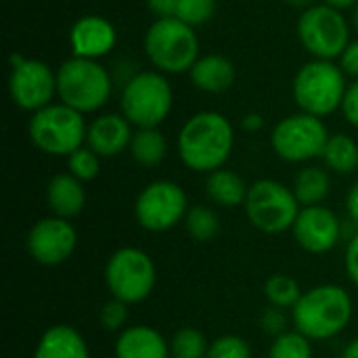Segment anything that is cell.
Masks as SVG:
<instances>
[{"mask_svg": "<svg viewBox=\"0 0 358 358\" xmlns=\"http://www.w3.org/2000/svg\"><path fill=\"white\" fill-rule=\"evenodd\" d=\"M298 38L302 46L321 61L342 57L350 44V27L344 15L329 4H313L298 21Z\"/></svg>", "mask_w": 358, "mask_h": 358, "instance_id": "30bf717a", "label": "cell"}, {"mask_svg": "<svg viewBox=\"0 0 358 358\" xmlns=\"http://www.w3.org/2000/svg\"><path fill=\"white\" fill-rule=\"evenodd\" d=\"M189 212V199L180 185L172 180H155L147 185L134 203L138 224L151 233H164L185 220Z\"/></svg>", "mask_w": 358, "mask_h": 358, "instance_id": "7c38bea8", "label": "cell"}, {"mask_svg": "<svg viewBox=\"0 0 358 358\" xmlns=\"http://www.w3.org/2000/svg\"><path fill=\"white\" fill-rule=\"evenodd\" d=\"M264 296L268 300L271 306L275 308H294L298 304V300L302 298V289L298 285V281L289 275H273L266 283H264Z\"/></svg>", "mask_w": 358, "mask_h": 358, "instance_id": "4316f807", "label": "cell"}, {"mask_svg": "<svg viewBox=\"0 0 358 358\" xmlns=\"http://www.w3.org/2000/svg\"><path fill=\"white\" fill-rule=\"evenodd\" d=\"M340 67H342L344 73L355 76L358 80V40L350 42V44L346 46V50H344L342 57H340Z\"/></svg>", "mask_w": 358, "mask_h": 358, "instance_id": "8d00e7d4", "label": "cell"}, {"mask_svg": "<svg viewBox=\"0 0 358 358\" xmlns=\"http://www.w3.org/2000/svg\"><path fill=\"white\" fill-rule=\"evenodd\" d=\"M88 126L84 113L59 103L36 111L29 120L31 143L48 155H71L84 147Z\"/></svg>", "mask_w": 358, "mask_h": 358, "instance_id": "8992f818", "label": "cell"}, {"mask_svg": "<svg viewBox=\"0 0 358 358\" xmlns=\"http://www.w3.org/2000/svg\"><path fill=\"white\" fill-rule=\"evenodd\" d=\"M130 153L143 168H155L168 153L166 136L157 128H138L130 143Z\"/></svg>", "mask_w": 358, "mask_h": 358, "instance_id": "cb8c5ba5", "label": "cell"}, {"mask_svg": "<svg viewBox=\"0 0 358 358\" xmlns=\"http://www.w3.org/2000/svg\"><path fill=\"white\" fill-rule=\"evenodd\" d=\"M185 227L195 241L208 243L220 233V218L206 206H193L185 216Z\"/></svg>", "mask_w": 358, "mask_h": 358, "instance_id": "484cf974", "label": "cell"}, {"mask_svg": "<svg viewBox=\"0 0 358 358\" xmlns=\"http://www.w3.org/2000/svg\"><path fill=\"white\" fill-rule=\"evenodd\" d=\"M132 136V124L124 115L107 113L88 126L86 143L101 157H113L130 147Z\"/></svg>", "mask_w": 358, "mask_h": 358, "instance_id": "e0dca14e", "label": "cell"}, {"mask_svg": "<svg viewBox=\"0 0 358 358\" xmlns=\"http://www.w3.org/2000/svg\"><path fill=\"white\" fill-rule=\"evenodd\" d=\"M296 331L310 342L340 336L352 321V298L340 285H319L302 294L292 308Z\"/></svg>", "mask_w": 358, "mask_h": 358, "instance_id": "7a4b0ae2", "label": "cell"}, {"mask_svg": "<svg viewBox=\"0 0 358 358\" xmlns=\"http://www.w3.org/2000/svg\"><path fill=\"white\" fill-rule=\"evenodd\" d=\"M346 273L350 277V281L358 287V231L350 237L348 245H346Z\"/></svg>", "mask_w": 358, "mask_h": 358, "instance_id": "d590c367", "label": "cell"}, {"mask_svg": "<svg viewBox=\"0 0 358 358\" xmlns=\"http://www.w3.org/2000/svg\"><path fill=\"white\" fill-rule=\"evenodd\" d=\"M243 210L254 229L268 235H279L294 229V222L302 208L296 199L294 189L264 178L250 187Z\"/></svg>", "mask_w": 358, "mask_h": 358, "instance_id": "ba28073f", "label": "cell"}, {"mask_svg": "<svg viewBox=\"0 0 358 358\" xmlns=\"http://www.w3.org/2000/svg\"><path fill=\"white\" fill-rule=\"evenodd\" d=\"M128 321V304L111 298L103 308H101V325L107 329V331H120L124 329Z\"/></svg>", "mask_w": 358, "mask_h": 358, "instance_id": "d6a6232c", "label": "cell"}, {"mask_svg": "<svg viewBox=\"0 0 358 358\" xmlns=\"http://www.w3.org/2000/svg\"><path fill=\"white\" fill-rule=\"evenodd\" d=\"M342 67L331 61H310L294 78V99L302 113L325 117L342 109L346 94Z\"/></svg>", "mask_w": 358, "mask_h": 358, "instance_id": "5b68a950", "label": "cell"}, {"mask_svg": "<svg viewBox=\"0 0 358 358\" xmlns=\"http://www.w3.org/2000/svg\"><path fill=\"white\" fill-rule=\"evenodd\" d=\"M10 63L8 90L15 105L34 113L52 105L50 101L57 92V73H52V69L38 59L13 55Z\"/></svg>", "mask_w": 358, "mask_h": 358, "instance_id": "4fadbf2b", "label": "cell"}, {"mask_svg": "<svg viewBox=\"0 0 358 358\" xmlns=\"http://www.w3.org/2000/svg\"><path fill=\"white\" fill-rule=\"evenodd\" d=\"M170 346L166 338L147 325L126 327L115 342V358H168Z\"/></svg>", "mask_w": 358, "mask_h": 358, "instance_id": "ac0fdd59", "label": "cell"}, {"mask_svg": "<svg viewBox=\"0 0 358 358\" xmlns=\"http://www.w3.org/2000/svg\"><path fill=\"white\" fill-rule=\"evenodd\" d=\"M216 13V0H178L176 17L187 25H203Z\"/></svg>", "mask_w": 358, "mask_h": 358, "instance_id": "4dcf8cb0", "label": "cell"}, {"mask_svg": "<svg viewBox=\"0 0 358 358\" xmlns=\"http://www.w3.org/2000/svg\"><path fill=\"white\" fill-rule=\"evenodd\" d=\"M283 2L294 6V8H310L315 0H283Z\"/></svg>", "mask_w": 358, "mask_h": 358, "instance_id": "7bdbcfd3", "label": "cell"}, {"mask_svg": "<svg viewBox=\"0 0 358 358\" xmlns=\"http://www.w3.org/2000/svg\"><path fill=\"white\" fill-rule=\"evenodd\" d=\"M292 233L304 252L327 254L342 239V222L334 210L325 206H308L300 210Z\"/></svg>", "mask_w": 358, "mask_h": 358, "instance_id": "9a60e30c", "label": "cell"}, {"mask_svg": "<svg viewBox=\"0 0 358 358\" xmlns=\"http://www.w3.org/2000/svg\"><path fill=\"white\" fill-rule=\"evenodd\" d=\"M331 189V180L329 174L319 168V166H308L302 168L294 180V193L296 199L300 201V206L308 208V206H321Z\"/></svg>", "mask_w": 358, "mask_h": 358, "instance_id": "603a6c76", "label": "cell"}, {"mask_svg": "<svg viewBox=\"0 0 358 358\" xmlns=\"http://www.w3.org/2000/svg\"><path fill=\"white\" fill-rule=\"evenodd\" d=\"M346 212H348L350 220L358 227V180L350 187V191L346 195Z\"/></svg>", "mask_w": 358, "mask_h": 358, "instance_id": "f35d334b", "label": "cell"}, {"mask_svg": "<svg viewBox=\"0 0 358 358\" xmlns=\"http://www.w3.org/2000/svg\"><path fill=\"white\" fill-rule=\"evenodd\" d=\"M235 147L231 122L216 111L195 113L178 132V155L193 172L212 174L220 170Z\"/></svg>", "mask_w": 358, "mask_h": 358, "instance_id": "6da1fadb", "label": "cell"}, {"mask_svg": "<svg viewBox=\"0 0 358 358\" xmlns=\"http://www.w3.org/2000/svg\"><path fill=\"white\" fill-rule=\"evenodd\" d=\"M34 358H90V352L78 329L69 325H52L42 334Z\"/></svg>", "mask_w": 358, "mask_h": 358, "instance_id": "44dd1931", "label": "cell"}, {"mask_svg": "<svg viewBox=\"0 0 358 358\" xmlns=\"http://www.w3.org/2000/svg\"><path fill=\"white\" fill-rule=\"evenodd\" d=\"M285 325H287V319H285V315H283L281 308H275V306L273 308H266L262 313V317H260V327L268 336L279 338L281 334H285Z\"/></svg>", "mask_w": 358, "mask_h": 358, "instance_id": "836d02e7", "label": "cell"}, {"mask_svg": "<svg viewBox=\"0 0 358 358\" xmlns=\"http://www.w3.org/2000/svg\"><path fill=\"white\" fill-rule=\"evenodd\" d=\"M172 111V86L157 71L132 76L122 90V115L136 128H157Z\"/></svg>", "mask_w": 358, "mask_h": 358, "instance_id": "52a82bcc", "label": "cell"}, {"mask_svg": "<svg viewBox=\"0 0 358 358\" xmlns=\"http://www.w3.org/2000/svg\"><path fill=\"white\" fill-rule=\"evenodd\" d=\"M206 191L210 195V199L216 206L222 208H235V206H243L248 199V191L250 187L243 182V178L231 170H216L208 176L206 180Z\"/></svg>", "mask_w": 358, "mask_h": 358, "instance_id": "7402d4cb", "label": "cell"}, {"mask_svg": "<svg viewBox=\"0 0 358 358\" xmlns=\"http://www.w3.org/2000/svg\"><path fill=\"white\" fill-rule=\"evenodd\" d=\"M46 203L59 218H73L86 206V191L84 182L78 180L69 172H61L50 178L46 187Z\"/></svg>", "mask_w": 358, "mask_h": 358, "instance_id": "d6986e66", "label": "cell"}, {"mask_svg": "<svg viewBox=\"0 0 358 358\" xmlns=\"http://www.w3.org/2000/svg\"><path fill=\"white\" fill-rule=\"evenodd\" d=\"M208 340L195 327H182L174 334L170 342L172 358H206L208 357Z\"/></svg>", "mask_w": 358, "mask_h": 358, "instance_id": "83f0119b", "label": "cell"}, {"mask_svg": "<svg viewBox=\"0 0 358 358\" xmlns=\"http://www.w3.org/2000/svg\"><path fill=\"white\" fill-rule=\"evenodd\" d=\"M57 94L63 105L80 113H92L109 101L111 76L101 63L73 57L61 63L57 71Z\"/></svg>", "mask_w": 358, "mask_h": 358, "instance_id": "277c9868", "label": "cell"}, {"mask_svg": "<svg viewBox=\"0 0 358 358\" xmlns=\"http://www.w3.org/2000/svg\"><path fill=\"white\" fill-rule=\"evenodd\" d=\"M189 73H191V82L195 88H199L203 92H212V94L229 90L237 78L233 61L222 55L199 57Z\"/></svg>", "mask_w": 358, "mask_h": 358, "instance_id": "ffe728a7", "label": "cell"}, {"mask_svg": "<svg viewBox=\"0 0 358 358\" xmlns=\"http://www.w3.org/2000/svg\"><path fill=\"white\" fill-rule=\"evenodd\" d=\"M325 4H329V6H334V8H338V10H342V8L357 6L358 0H325Z\"/></svg>", "mask_w": 358, "mask_h": 358, "instance_id": "60d3db41", "label": "cell"}, {"mask_svg": "<svg viewBox=\"0 0 358 358\" xmlns=\"http://www.w3.org/2000/svg\"><path fill=\"white\" fill-rule=\"evenodd\" d=\"M268 358H313V346L306 336L300 331H285L275 338Z\"/></svg>", "mask_w": 358, "mask_h": 358, "instance_id": "f1b7e54d", "label": "cell"}, {"mask_svg": "<svg viewBox=\"0 0 358 358\" xmlns=\"http://www.w3.org/2000/svg\"><path fill=\"white\" fill-rule=\"evenodd\" d=\"M342 358H358V338L357 340H352V342L346 346V350H344Z\"/></svg>", "mask_w": 358, "mask_h": 358, "instance_id": "b9f144b4", "label": "cell"}, {"mask_svg": "<svg viewBox=\"0 0 358 358\" xmlns=\"http://www.w3.org/2000/svg\"><path fill=\"white\" fill-rule=\"evenodd\" d=\"M69 164V174H73L82 182H90L99 176L101 172V155L94 153L90 147H80L67 157Z\"/></svg>", "mask_w": 358, "mask_h": 358, "instance_id": "f546056e", "label": "cell"}, {"mask_svg": "<svg viewBox=\"0 0 358 358\" xmlns=\"http://www.w3.org/2000/svg\"><path fill=\"white\" fill-rule=\"evenodd\" d=\"M147 6L157 15V19H168L176 17L178 0H147Z\"/></svg>", "mask_w": 358, "mask_h": 358, "instance_id": "74e56055", "label": "cell"}, {"mask_svg": "<svg viewBox=\"0 0 358 358\" xmlns=\"http://www.w3.org/2000/svg\"><path fill=\"white\" fill-rule=\"evenodd\" d=\"M155 264L151 256L138 248H122L111 254L105 266V281L111 296L124 304L147 300L155 287Z\"/></svg>", "mask_w": 358, "mask_h": 358, "instance_id": "9c48e42d", "label": "cell"}, {"mask_svg": "<svg viewBox=\"0 0 358 358\" xmlns=\"http://www.w3.org/2000/svg\"><path fill=\"white\" fill-rule=\"evenodd\" d=\"M206 358H252V348L239 336H222L210 344Z\"/></svg>", "mask_w": 358, "mask_h": 358, "instance_id": "1f68e13d", "label": "cell"}, {"mask_svg": "<svg viewBox=\"0 0 358 358\" xmlns=\"http://www.w3.org/2000/svg\"><path fill=\"white\" fill-rule=\"evenodd\" d=\"M115 42H117V31L113 23L101 15L80 17L69 31V44L73 57H82V59L96 61L99 57L109 55Z\"/></svg>", "mask_w": 358, "mask_h": 358, "instance_id": "2e32d148", "label": "cell"}, {"mask_svg": "<svg viewBox=\"0 0 358 358\" xmlns=\"http://www.w3.org/2000/svg\"><path fill=\"white\" fill-rule=\"evenodd\" d=\"M27 252L42 266H57L71 258L78 245V233L67 218L46 216L27 233Z\"/></svg>", "mask_w": 358, "mask_h": 358, "instance_id": "5bb4252c", "label": "cell"}, {"mask_svg": "<svg viewBox=\"0 0 358 358\" xmlns=\"http://www.w3.org/2000/svg\"><path fill=\"white\" fill-rule=\"evenodd\" d=\"M323 162L329 170L336 174H350L358 168V145L357 141L348 134H334L329 136Z\"/></svg>", "mask_w": 358, "mask_h": 358, "instance_id": "d4e9b609", "label": "cell"}, {"mask_svg": "<svg viewBox=\"0 0 358 358\" xmlns=\"http://www.w3.org/2000/svg\"><path fill=\"white\" fill-rule=\"evenodd\" d=\"M241 128H243L245 132H258V130L264 128V117H262L260 113H248V115H243V120H241Z\"/></svg>", "mask_w": 358, "mask_h": 358, "instance_id": "ab89813d", "label": "cell"}, {"mask_svg": "<svg viewBox=\"0 0 358 358\" xmlns=\"http://www.w3.org/2000/svg\"><path fill=\"white\" fill-rule=\"evenodd\" d=\"M355 27H357V31H358V4L355 6Z\"/></svg>", "mask_w": 358, "mask_h": 358, "instance_id": "ee69618b", "label": "cell"}, {"mask_svg": "<svg viewBox=\"0 0 358 358\" xmlns=\"http://www.w3.org/2000/svg\"><path fill=\"white\" fill-rule=\"evenodd\" d=\"M342 111H344L346 122L358 128V80L352 82V86H348V90L344 94Z\"/></svg>", "mask_w": 358, "mask_h": 358, "instance_id": "e575fe53", "label": "cell"}, {"mask_svg": "<svg viewBox=\"0 0 358 358\" xmlns=\"http://www.w3.org/2000/svg\"><path fill=\"white\" fill-rule=\"evenodd\" d=\"M329 132L321 117L308 113H296L281 120L271 134L275 153L292 164L310 162L323 157Z\"/></svg>", "mask_w": 358, "mask_h": 358, "instance_id": "8fae6325", "label": "cell"}, {"mask_svg": "<svg viewBox=\"0 0 358 358\" xmlns=\"http://www.w3.org/2000/svg\"><path fill=\"white\" fill-rule=\"evenodd\" d=\"M145 52L164 73H182L199 59V38L178 17L157 19L145 34Z\"/></svg>", "mask_w": 358, "mask_h": 358, "instance_id": "3957f363", "label": "cell"}]
</instances>
